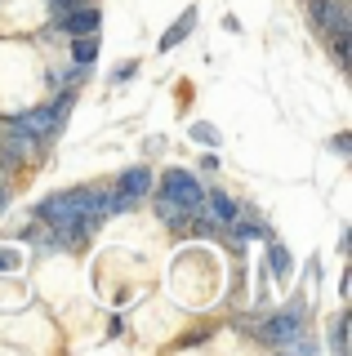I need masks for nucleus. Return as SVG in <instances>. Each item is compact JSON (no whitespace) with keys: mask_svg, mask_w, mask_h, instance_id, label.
Masks as SVG:
<instances>
[{"mask_svg":"<svg viewBox=\"0 0 352 356\" xmlns=\"http://www.w3.org/2000/svg\"><path fill=\"white\" fill-rule=\"evenodd\" d=\"M227 227L237 232V241H259V236H268V227H263V222H227Z\"/></svg>","mask_w":352,"mask_h":356,"instance_id":"12","label":"nucleus"},{"mask_svg":"<svg viewBox=\"0 0 352 356\" xmlns=\"http://www.w3.org/2000/svg\"><path fill=\"white\" fill-rule=\"evenodd\" d=\"M0 209H5V187H0Z\"/></svg>","mask_w":352,"mask_h":356,"instance_id":"18","label":"nucleus"},{"mask_svg":"<svg viewBox=\"0 0 352 356\" xmlns=\"http://www.w3.org/2000/svg\"><path fill=\"white\" fill-rule=\"evenodd\" d=\"M192 138H196V143H210V147H218V129H214V125H205V120H196V125H192Z\"/></svg>","mask_w":352,"mask_h":356,"instance_id":"13","label":"nucleus"},{"mask_svg":"<svg viewBox=\"0 0 352 356\" xmlns=\"http://www.w3.org/2000/svg\"><path fill=\"white\" fill-rule=\"evenodd\" d=\"M330 348H335V352H348V316L335 325V334H330Z\"/></svg>","mask_w":352,"mask_h":356,"instance_id":"14","label":"nucleus"},{"mask_svg":"<svg viewBox=\"0 0 352 356\" xmlns=\"http://www.w3.org/2000/svg\"><path fill=\"white\" fill-rule=\"evenodd\" d=\"M98 22H103V14H98L94 5H90V9H81V5H76L72 14L58 22V27L67 31V36H90V31H98Z\"/></svg>","mask_w":352,"mask_h":356,"instance_id":"5","label":"nucleus"},{"mask_svg":"<svg viewBox=\"0 0 352 356\" xmlns=\"http://www.w3.org/2000/svg\"><path fill=\"white\" fill-rule=\"evenodd\" d=\"M330 147H335L339 156H344V152H352V138H348V134H339V138H335V143H330Z\"/></svg>","mask_w":352,"mask_h":356,"instance_id":"17","label":"nucleus"},{"mask_svg":"<svg viewBox=\"0 0 352 356\" xmlns=\"http://www.w3.org/2000/svg\"><path fill=\"white\" fill-rule=\"evenodd\" d=\"M161 196L179 200V205H188V209H201V200H205L196 174H188V170H170V174H165L161 178Z\"/></svg>","mask_w":352,"mask_h":356,"instance_id":"3","label":"nucleus"},{"mask_svg":"<svg viewBox=\"0 0 352 356\" xmlns=\"http://www.w3.org/2000/svg\"><path fill=\"white\" fill-rule=\"evenodd\" d=\"M72 54H76V63H81V67H90V63L98 58V40H94V31H90V36H76V40H72Z\"/></svg>","mask_w":352,"mask_h":356,"instance_id":"11","label":"nucleus"},{"mask_svg":"<svg viewBox=\"0 0 352 356\" xmlns=\"http://www.w3.org/2000/svg\"><path fill=\"white\" fill-rule=\"evenodd\" d=\"M134 72H138V63H134V58H129V63H120V67H116V81H129Z\"/></svg>","mask_w":352,"mask_h":356,"instance_id":"16","label":"nucleus"},{"mask_svg":"<svg viewBox=\"0 0 352 356\" xmlns=\"http://www.w3.org/2000/svg\"><path fill=\"white\" fill-rule=\"evenodd\" d=\"M210 214H214V222H232L237 218V200L232 196H223V192H210Z\"/></svg>","mask_w":352,"mask_h":356,"instance_id":"10","label":"nucleus"},{"mask_svg":"<svg viewBox=\"0 0 352 356\" xmlns=\"http://www.w3.org/2000/svg\"><path fill=\"white\" fill-rule=\"evenodd\" d=\"M268 272L277 276V281H290V272H294V259H290V250H285L281 241L268 245Z\"/></svg>","mask_w":352,"mask_h":356,"instance_id":"7","label":"nucleus"},{"mask_svg":"<svg viewBox=\"0 0 352 356\" xmlns=\"http://www.w3.org/2000/svg\"><path fill=\"white\" fill-rule=\"evenodd\" d=\"M196 27V9H188V14H183L179 22H174V27L170 31H165V36H161V49H174V44H179L183 36H188V31Z\"/></svg>","mask_w":352,"mask_h":356,"instance_id":"9","label":"nucleus"},{"mask_svg":"<svg viewBox=\"0 0 352 356\" xmlns=\"http://www.w3.org/2000/svg\"><path fill=\"white\" fill-rule=\"evenodd\" d=\"M67 111H72V94H63V98H54L49 107L5 116V129L9 134H23V138H31V143H40V138H54V134H58V125L67 120Z\"/></svg>","mask_w":352,"mask_h":356,"instance_id":"1","label":"nucleus"},{"mask_svg":"<svg viewBox=\"0 0 352 356\" xmlns=\"http://www.w3.org/2000/svg\"><path fill=\"white\" fill-rule=\"evenodd\" d=\"M116 192L120 196H129V200H138V196H147L152 192V174L143 170V165H134V170H125L120 174V183H116Z\"/></svg>","mask_w":352,"mask_h":356,"instance_id":"6","label":"nucleus"},{"mask_svg":"<svg viewBox=\"0 0 352 356\" xmlns=\"http://www.w3.org/2000/svg\"><path fill=\"white\" fill-rule=\"evenodd\" d=\"M259 334L272 343V348H285V343H290L294 334H303V303L294 298V303L285 307V312H277V316H272V321H268V325H263Z\"/></svg>","mask_w":352,"mask_h":356,"instance_id":"2","label":"nucleus"},{"mask_svg":"<svg viewBox=\"0 0 352 356\" xmlns=\"http://www.w3.org/2000/svg\"><path fill=\"white\" fill-rule=\"evenodd\" d=\"M18 267V254L14 250H0V272H14Z\"/></svg>","mask_w":352,"mask_h":356,"instance_id":"15","label":"nucleus"},{"mask_svg":"<svg viewBox=\"0 0 352 356\" xmlns=\"http://www.w3.org/2000/svg\"><path fill=\"white\" fill-rule=\"evenodd\" d=\"M312 22L321 31H348V5L344 0H312Z\"/></svg>","mask_w":352,"mask_h":356,"instance_id":"4","label":"nucleus"},{"mask_svg":"<svg viewBox=\"0 0 352 356\" xmlns=\"http://www.w3.org/2000/svg\"><path fill=\"white\" fill-rule=\"evenodd\" d=\"M157 214H161L165 227H188V214H192V209L179 205V200H170V196H161L157 200Z\"/></svg>","mask_w":352,"mask_h":356,"instance_id":"8","label":"nucleus"}]
</instances>
